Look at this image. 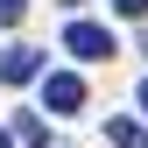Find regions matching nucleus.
<instances>
[{"instance_id":"6","label":"nucleus","mask_w":148,"mask_h":148,"mask_svg":"<svg viewBox=\"0 0 148 148\" xmlns=\"http://www.w3.org/2000/svg\"><path fill=\"white\" fill-rule=\"evenodd\" d=\"M21 14H28V0H0V28H14Z\"/></svg>"},{"instance_id":"1","label":"nucleus","mask_w":148,"mask_h":148,"mask_svg":"<svg viewBox=\"0 0 148 148\" xmlns=\"http://www.w3.org/2000/svg\"><path fill=\"white\" fill-rule=\"evenodd\" d=\"M64 49H71L78 64H106V57H113V28H99V21H71V28H64Z\"/></svg>"},{"instance_id":"8","label":"nucleus","mask_w":148,"mask_h":148,"mask_svg":"<svg viewBox=\"0 0 148 148\" xmlns=\"http://www.w3.org/2000/svg\"><path fill=\"white\" fill-rule=\"evenodd\" d=\"M134 99H141V113H148V85H141V92H134Z\"/></svg>"},{"instance_id":"4","label":"nucleus","mask_w":148,"mask_h":148,"mask_svg":"<svg viewBox=\"0 0 148 148\" xmlns=\"http://www.w3.org/2000/svg\"><path fill=\"white\" fill-rule=\"evenodd\" d=\"M106 141L113 148H148V127L141 120H106Z\"/></svg>"},{"instance_id":"9","label":"nucleus","mask_w":148,"mask_h":148,"mask_svg":"<svg viewBox=\"0 0 148 148\" xmlns=\"http://www.w3.org/2000/svg\"><path fill=\"white\" fill-rule=\"evenodd\" d=\"M0 148H14V134H0Z\"/></svg>"},{"instance_id":"2","label":"nucleus","mask_w":148,"mask_h":148,"mask_svg":"<svg viewBox=\"0 0 148 148\" xmlns=\"http://www.w3.org/2000/svg\"><path fill=\"white\" fill-rule=\"evenodd\" d=\"M42 106H49V113H78V106H85V78H78V71H49V78H42Z\"/></svg>"},{"instance_id":"7","label":"nucleus","mask_w":148,"mask_h":148,"mask_svg":"<svg viewBox=\"0 0 148 148\" xmlns=\"http://www.w3.org/2000/svg\"><path fill=\"white\" fill-rule=\"evenodd\" d=\"M113 14H127V21H141V14H148V0H113Z\"/></svg>"},{"instance_id":"5","label":"nucleus","mask_w":148,"mask_h":148,"mask_svg":"<svg viewBox=\"0 0 148 148\" xmlns=\"http://www.w3.org/2000/svg\"><path fill=\"white\" fill-rule=\"evenodd\" d=\"M14 141H21V148H49V127L35 113H21V120H14Z\"/></svg>"},{"instance_id":"3","label":"nucleus","mask_w":148,"mask_h":148,"mask_svg":"<svg viewBox=\"0 0 148 148\" xmlns=\"http://www.w3.org/2000/svg\"><path fill=\"white\" fill-rule=\"evenodd\" d=\"M28 78H42V49H28V42H14L7 57H0V85H28Z\"/></svg>"}]
</instances>
